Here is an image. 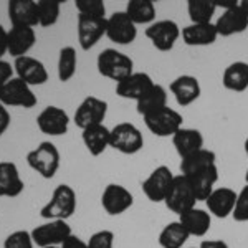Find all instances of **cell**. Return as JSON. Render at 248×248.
Segmentation results:
<instances>
[{
	"label": "cell",
	"instance_id": "6da1fadb",
	"mask_svg": "<svg viewBox=\"0 0 248 248\" xmlns=\"http://www.w3.org/2000/svg\"><path fill=\"white\" fill-rule=\"evenodd\" d=\"M98 73L119 83L134 73V62L116 48H106L96 58Z\"/></svg>",
	"mask_w": 248,
	"mask_h": 248
},
{
	"label": "cell",
	"instance_id": "7a4b0ae2",
	"mask_svg": "<svg viewBox=\"0 0 248 248\" xmlns=\"http://www.w3.org/2000/svg\"><path fill=\"white\" fill-rule=\"evenodd\" d=\"M77 212V192L68 184H60L55 187L50 201L40 210L45 220H68Z\"/></svg>",
	"mask_w": 248,
	"mask_h": 248
},
{
	"label": "cell",
	"instance_id": "3957f363",
	"mask_svg": "<svg viewBox=\"0 0 248 248\" xmlns=\"http://www.w3.org/2000/svg\"><path fill=\"white\" fill-rule=\"evenodd\" d=\"M27 164L43 179H53L60 169V151L53 142L43 141L27 154Z\"/></svg>",
	"mask_w": 248,
	"mask_h": 248
},
{
	"label": "cell",
	"instance_id": "277c9868",
	"mask_svg": "<svg viewBox=\"0 0 248 248\" xmlns=\"http://www.w3.org/2000/svg\"><path fill=\"white\" fill-rule=\"evenodd\" d=\"M142 118L147 129L157 138H169V136L172 138L179 129H182L184 124L182 114L169 106L161 108L154 113L142 116Z\"/></svg>",
	"mask_w": 248,
	"mask_h": 248
},
{
	"label": "cell",
	"instance_id": "5b68a950",
	"mask_svg": "<svg viewBox=\"0 0 248 248\" xmlns=\"http://www.w3.org/2000/svg\"><path fill=\"white\" fill-rule=\"evenodd\" d=\"M109 147L126 155L138 154L144 147L142 133L131 123H119L111 129Z\"/></svg>",
	"mask_w": 248,
	"mask_h": 248
},
{
	"label": "cell",
	"instance_id": "8992f818",
	"mask_svg": "<svg viewBox=\"0 0 248 248\" xmlns=\"http://www.w3.org/2000/svg\"><path fill=\"white\" fill-rule=\"evenodd\" d=\"M197 202L199 201H197V197H195V192L192 189L189 179L182 174L175 175L174 181H172L170 189L167 192L166 201H164L167 209L170 212H174V214L181 215L184 212L194 209Z\"/></svg>",
	"mask_w": 248,
	"mask_h": 248
},
{
	"label": "cell",
	"instance_id": "52a82bcc",
	"mask_svg": "<svg viewBox=\"0 0 248 248\" xmlns=\"http://www.w3.org/2000/svg\"><path fill=\"white\" fill-rule=\"evenodd\" d=\"M0 103L5 108L17 106V108H25V109H31V108L37 106L38 99L37 94L31 90V86H29L20 78L14 77L0 88Z\"/></svg>",
	"mask_w": 248,
	"mask_h": 248
},
{
	"label": "cell",
	"instance_id": "ba28073f",
	"mask_svg": "<svg viewBox=\"0 0 248 248\" xmlns=\"http://www.w3.org/2000/svg\"><path fill=\"white\" fill-rule=\"evenodd\" d=\"M71 235V227L66 220H46L31 230V238L38 248L60 247Z\"/></svg>",
	"mask_w": 248,
	"mask_h": 248
},
{
	"label": "cell",
	"instance_id": "9c48e42d",
	"mask_svg": "<svg viewBox=\"0 0 248 248\" xmlns=\"http://www.w3.org/2000/svg\"><path fill=\"white\" fill-rule=\"evenodd\" d=\"M182 30L174 20H157L146 29V37L159 51H170L181 38Z\"/></svg>",
	"mask_w": 248,
	"mask_h": 248
},
{
	"label": "cell",
	"instance_id": "30bf717a",
	"mask_svg": "<svg viewBox=\"0 0 248 248\" xmlns=\"http://www.w3.org/2000/svg\"><path fill=\"white\" fill-rule=\"evenodd\" d=\"M108 114V103L96 96H86L75 111L73 121L79 129H86L90 126L103 124Z\"/></svg>",
	"mask_w": 248,
	"mask_h": 248
},
{
	"label": "cell",
	"instance_id": "8fae6325",
	"mask_svg": "<svg viewBox=\"0 0 248 248\" xmlns=\"http://www.w3.org/2000/svg\"><path fill=\"white\" fill-rule=\"evenodd\" d=\"M136 27L126 12H114L106 20V37L116 45H131L138 37Z\"/></svg>",
	"mask_w": 248,
	"mask_h": 248
},
{
	"label": "cell",
	"instance_id": "7c38bea8",
	"mask_svg": "<svg viewBox=\"0 0 248 248\" xmlns=\"http://www.w3.org/2000/svg\"><path fill=\"white\" fill-rule=\"evenodd\" d=\"M175 175L172 174V170L167 166H159L151 172V175L142 182V192L151 202L159 203L164 202L167 197L172 181Z\"/></svg>",
	"mask_w": 248,
	"mask_h": 248
},
{
	"label": "cell",
	"instance_id": "4fadbf2b",
	"mask_svg": "<svg viewBox=\"0 0 248 248\" xmlns=\"http://www.w3.org/2000/svg\"><path fill=\"white\" fill-rule=\"evenodd\" d=\"M106 18L91 17V15H78V43L83 51L91 50L96 43L106 35Z\"/></svg>",
	"mask_w": 248,
	"mask_h": 248
},
{
	"label": "cell",
	"instance_id": "5bb4252c",
	"mask_svg": "<svg viewBox=\"0 0 248 248\" xmlns=\"http://www.w3.org/2000/svg\"><path fill=\"white\" fill-rule=\"evenodd\" d=\"M134 203V195L124 186L119 184H109L103 190L101 195V205L108 215H121L126 210H129Z\"/></svg>",
	"mask_w": 248,
	"mask_h": 248
},
{
	"label": "cell",
	"instance_id": "9a60e30c",
	"mask_svg": "<svg viewBox=\"0 0 248 248\" xmlns=\"http://www.w3.org/2000/svg\"><path fill=\"white\" fill-rule=\"evenodd\" d=\"M37 126L43 134L65 136L70 129V116L63 108L46 106L37 116Z\"/></svg>",
	"mask_w": 248,
	"mask_h": 248
},
{
	"label": "cell",
	"instance_id": "2e32d148",
	"mask_svg": "<svg viewBox=\"0 0 248 248\" xmlns=\"http://www.w3.org/2000/svg\"><path fill=\"white\" fill-rule=\"evenodd\" d=\"M14 70L17 73V78L25 81L29 86H42L48 81V71L45 65L40 60L29 57V55L15 58Z\"/></svg>",
	"mask_w": 248,
	"mask_h": 248
},
{
	"label": "cell",
	"instance_id": "e0dca14e",
	"mask_svg": "<svg viewBox=\"0 0 248 248\" xmlns=\"http://www.w3.org/2000/svg\"><path fill=\"white\" fill-rule=\"evenodd\" d=\"M215 29L218 37H232V35L243 33L248 29V17L242 10L240 3L222 12V15L215 22Z\"/></svg>",
	"mask_w": 248,
	"mask_h": 248
},
{
	"label": "cell",
	"instance_id": "ac0fdd59",
	"mask_svg": "<svg viewBox=\"0 0 248 248\" xmlns=\"http://www.w3.org/2000/svg\"><path fill=\"white\" fill-rule=\"evenodd\" d=\"M155 85L153 78L147 73H141V71H134L131 77L124 78L123 81L116 83V94L124 99H141L147 91Z\"/></svg>",
	"mask_w": 248,
	"mask_h": 248
},
{
	"label": "cell",
	"instance_id": "d6986e66",
	"mask_svg": "<svg viewBox=\"0 0 248 248\" xmlns=\"http://www.w3.org/2000/svg\"><path fill=\"white\" fill-rule=\"evenodd\" d=\"M237 194L230 187H217L214 192L207 197L205 205L210 215L217 218H227L233 214L235 203H237Z\"/></svg>",
	"mask_w": 248,
	"mask_h": 248
},
{
	"label": "cell",
	"instance_id": "ffe728a7",
	"mask_svg": "<svg viewBox=\"0 0 248 248\" xmlns=\"http://www.w3.org/2000/svg\"><path fill=\"white\" fill-rule=\"evenodd\" d=\"M189 179L192 189L195 192V197L197 201H207V197L214 192L215 184L218 181V167L217 164H212V166H205L202 169L192 172V174L186 175Z\"/></svg>",
	"mask_w": 248,
	"mask_h": 248
},
{
	"label": "cell",
	"instance_id": "44dd1931",
	"mask_svg": "<svg viewBox=\"0 0 248 248\" xmlns=\"http://www.w3.org/2000/svg\"><path fill=\"white\" fill-rule=\"evenodd\" d=\"M169 88H170V93L174 94L175 101H177V105L182 108L197 101L202 93L201 83H199V79L195 77H192V75H181V77H177L170 83Z\"/></svg>",
	"mask_w": 248,
	"mask_h": 248
},
{
	"label": "cell",
	"instance_id": "7402d4cb",
	"mask_svg": "<svg viewBox=\"0 0 248 248\" xmlns=\"http://www.w3.org/2000/svg\"><path fill=\"white\" fill-rule=\"evenodd\" d=\"M9 18L12 25L31 27V29L40 25L37 2L35 0H10Z\"/></svg>",
	"mask_w": 248,
	"mask_h": 248
},
{
	"label": "cell",
	"instance_id": "603a6c76",
	"mask_svg": "<svg viewBox=\"0 0 248 248\" xmlns=\"http://www.w3.org/2000/svg\"><path fill=\"white\" fill-rule=\"evenodd\" d=\"M37 43V33L31 27H20L12 25L9 30V53L10 57L20 58L27 53Z\"/></svg>",
	"mask_w": 248,
	"mask_h": 248
},
{
	"label": "cell",
	"instance_id": "cb8c5ba5",
	"mask_svg": "<svg viewBox=\"0 0 248 248\" xmlns=\"http://www.w3.org/2000/svg\"><path fill=\"white\" fill-rule=\"evenodd\" d=\"M25 189V182L20 177L18 167L15 162H0V197H18Z\"/></svg>",
	"mask_w": 248,
	"mask_h": 248
},
{
	"label": "cell",
	"instance_id": "d4e9b609",
	"mask_svg": "<svg viewBox=\"0 0 248 248\" xmlns=\"http://www.w3.org/2000/svg\"><path fill=\"white\" fill-rule=\"evenodd\" d=\"M181 37L189 46H207L218 38L215 23H190L184 27Z\"/></svg>",
	"mask_w": 248,
	"mask_h": 248
},
{
	"label": "cell",
	"instance_id": "484cf974",
	"mask_svg": "<svg viewBox=\"0 0 248 248\" xmlns=\"http://www.w3.org/2000/svg\"><path fill=\"white\" fill-rule=\"evenodd\" d=\"M172 144L175 147V153L181 159H186L197 151L203 149V136L201 131L192 127H182L172 136Z\"/></svg>",
	"mask_w": 248,
	"mask_h": 248
},
{
	"label": "cell",
	"instance_id": "4316f807",
	"mask_svg": "<svg viewBox=\"0 0 248 248\" xmlns=\"http://www.w3.org/2000/svg\"><path fill=\"white\" fill-rule=\"evenodd\" d=\"M179 222L184 225V229L189 232L190 237H203L210 230L212 215L209 214V210L194 207V209L179 215Z\"/></svg>",
	"mask_w": 248,
	"mask_h": 248
},
{
	"label": "cell",
	"instance_id": "83f0119b",
	"mask_svg": "<svg viewBox=\"0 0 248 248\" xmlns=\"http://www.w3.org/2000/svg\"><path fill=\"white\" fill-rule=\"evenodd\" d=\"M109 138L111 129H108L105 124H96V126L86 127V129H83L81 134L83 144H85L88 153L94 155V157L101 155L109 147Z\"/></svg>",
	"mask_w": 248,
	"mask_h": 248
},
{
	"label": "cell",
	"instance_id": "f1b7e54d",
	"mask_svg": "<svg viewBox=\"0 0 248 248\" xmlns=\"http://www.w3.org/2000/svg\"><path fill=\"white\" fill-rule=\"evenodd\" d=\"M222 85L225 90L242 93L248 88V63L233 62L225 68L222 75Z\"/></svg>",
	"mask_w": 248,
	"mask_h": 248
},
{
	"label": "cell",
	"instance_id": "f546056e",
	"mask_svg": "<svg viewBox=\"0 0 248 248\" xmlns=\"http://www.w3.org/2000/svg\"><path fill=\"white\" fill-rule=\"evenodd\" d=\"M166 106H167V91L162 85H157V83L141 99L136 101V109H138V113L141 116L154 113V111Z\"/></svg>",
	"mask_w": 248,
	"mask_h": 248
},
{
	"label": "cell",
	"instance_id": "4dcf8cb0",
	"mask_svg": "<svg viewBox=\"0 0 248 248\" xmlns=\"http://www.w3.org/2000/svg\"><path fill=\"white\" fill-rule=\"evenodd\" d=\"M124 12L134 25H151L155 20V5L153 0H131Z\"/></svg>",
	"mask_w": 248,
	"mask_h": 248
},
{
	"label": "cell",
	"instance_id": "1f68e13d",
	"mask_svg": "<svg viewBox=\"0 0 248 248\" xmlns=\"http://www.w3.org/2000/svg\"><path fill=\"white\" fill-rule=\"evenodd\" d=\"M189 232L184 229L179 220L167 223L159 233V245L162 248H184L189 240Z\"/></svg>",
	"mask_w": 248,
	"mask_h": 248
},
{
	"label": "cell",
	"instance_id": "d6a6232c",
	"mask_svg": "<svg viewBox=\"0 0 248 248\" xmlns=\"http://www.w3.org/2000/svg\"><path fill=\"white\" fill-rule=\"evenodd\" d=\"M217 10V3L214 0H189L187 14L192 23H212V18Z\"/></svg>",
	"mask_w": 248,
	"mask_h": 248
},
{
	"label": "cell",
	"instance_id": "836d02e7",
	"mask_svg": "<svg viewBox=\"0 0 248 248\" xmlns=\"http://www.w3.org/2000/svg\"><path fill=\"white\" fill-rule=\"evenodd\" d=\"M212 164H217V154L210 149H201L197 153H194L189 157L182 159L181 162V172L182 175H189L192 172L202 169L205 166H212Z\"/></svg>",
	"mask_w": 248,
	"mask_h": 248
},
{
	"label": "cell",
	"instance_id": "e575fe53",
	"mask_svg": "<svg viewBox=\"0 0 248 248\" xmlns=\"http://www.w3.org/2000/svg\"><path fill=\"white\" fill-rule=\"evenodd\" d=\"M78 57L73 46H63L58 53V79L62 83L70 81L77 73Z\"/></svg>",
	"mask_w": 248,
	"mask_h": 248
},
{
	"label": "cell",
	"instance_id": "d590c367",
	"mask_svg": "<svg viewBox=\"0 0 248 248\" xmlns=\"http://www.w3.org/2000/svg\"><path fill=\"white\" fill-rule=\"evenodd\" d=\"M38 22L40 27H51L58 22L62 2L60 0H38Z\"/></svg>",
	"mask_w": 248,
	"mask_h": 248
},
{
	"label": "cell",
	"instance_id": "8d00e7d4",
	"mask_svg": "<svg viewBox=\"0 0 248 248\" xmlns=\"http://www.w3.org/2000/svg\"><path fill=\"white\" fill-rule=\"evenodd\" d=\"M75 7H77L79 15L106 18V5L103 0H77Z\"/></svg>",
	"mask_w": 248,
	"mask_h": 248
},
{
	"label": "cell",
	"instance_id": "74e56055",
	"mask_svg": "<svg viewBox=\"0 0 248 248\" xmlns=\"http://www.w3.org/2000/svg\"><path fill=\"white\" fill-rule=\"evenodd\" d=\"M33 238L29 230H15L3 240V248H33Z\"/></svg>",
	"mask_w": 248,
	"mask_h": 248
},
{
	"label": "cell",
	"instance_id": "f35d334b",
	"mask_svg": "<svg viewBox=\"0 0 248 248\" xmlns=\"http://www.w3.org/2000/svg\"><path fill=\"white\" fill-rule=\"evenodd\" d=\"M235 222H248V186L243 187L237 194V203H235L233 214H232Z\"/></svg>",
	"mask_w": 248,
	"mask_h": 248
},
{
	"label": "cell",
	"instance_id": "ab89813d",
	"mask_svg": "<svg viewBox=\"0 0 248 248\" xmlns=\"http://www.w3.org/2000/svg\"><path fill=\"white\" fill-rule=\"evenodd\" d=\"M86 243L88 248H114V233L111 230L94 232Z\"/></svg>",
	"mask_w": 248,
	"mask_h": 248
},
{
	"label": "cell",
	"instance_id": "60d3db41",
	"mask_svg": "<svg viewBox=\"0 0 248 248\" xmlns=\"http://www.w3.org/2000/svg\"><path fill=\"white\" fill-rule=\"evenodd\" d=\"M14 66L10 65L5 60H0V88L5 85L9 79L14 78Z\"/></svg>",
	"mask_w": 248,
	"mask_h": 248
},
{
	"label": "cell",
	"instance_id": "b9f144b4",
	"mask_svg": "<svg viewBox=\"0 0 248 248\" xmlns=\"http://www.w3.org/2000/svg\"><path fill=\"white\" fill-rule=\"evenodd\" d=\"M10 123H12V118H10L9 109L0 103V138L7 133V129L10 127Z\"/></svg>",
	"mask_w": 248,
	"mask_h": 248
},
{
	"label": "cell",
	"instance_id": "7bdbcfd3",
	"mask_svg": "<svg viewBox=\"0 0 248 248\" xmlns=\"http://www.w3.org/2000/svg\"><path fill=\"white\" fill-rule=\"evenodd\" d=\"M60 248H88V243L85 240H81L79 237H77V235L71 233L70 237L60 245Z\"/></svg>",
	"mask_w": 248,
	"mask_h": 248
},
{
	"label": "cell",
	"instance_id": "ee69618b",
	"mask_svg": "<svg viewBox=\"0 0 248 248\" xmlns=\"http://www.w3.org/2000/svg\"><path fill=\"white\" fill-rule=\"evenodd\" d=\"M5 53H9V30L0 25V60H3Z\"/></svg>",
	"mask_w": 248,
	"mask_h": 248
},
{
	"label": "cell",
	"instance_id": "f6af8a7d",
	"mask_svg": "<svg viewBox=\"0 0 248 248\" xmlns=\"http://www.w3.org/2000/svg\"><path fill=\"white\" fill-rule=\"evenodd\" d=\"M199 248H230V247L223 240H203Z\"/></svg>",
	"mask_w": 248,
	"mask_h": 248
},
{
	"label": "cell",
	"instance_id": "bcb514c9",
	"mask_svg": "<svg viewBox=\"0 0 248 248\" xmlns=\"http://www.w3.org/2000/svg\"><path fill=\"white\" fill-rule=\"evenodd\" d=\"M240 7H242V10L245 12V15L248 17V0H242V2H240Z\"/></svg>",
	"mask_w": 248,
	"mask_h": 248
},
{
	"label": "cell",
	"instance_id": "7dc6e473",
	"mask_svg": "<svg viewBox=\"0 0 248 248\" xmlns=\"http://www.w3.org/2000/svg\"><path fill=\"white\" fill-rule=\"evenodd\" d=\"M245 153L248 155V138H247V141H245Z\"/></svg>",
	"mask_w": 248,
	"mask_h": 248
},
{
	"label": "cell",
	"instance_id": "c3c4849f",
	"mask_svg": "<svg viewBox=\"0 0 248 248\" xmlns=\"http://www.w3.org/2000/svg\"><path fill=\"white\" fill-rule=\"evenodd\" d=\"M245 182H247V186H248V169H247V174H245Z\"/></svg>",
	"mask_w": 248,
	"mask_h": 248
},
{
	"label": "cell",
	"instance_id": "681fc988",
	"mask_svg": "<svg viewBox=\"0 0 248 248\" xmlns=\"http://www.w3.org/2000/svg\"><path fill=\"white\" fill-rule=\"evenodd\" d=\"M45 248H60V247H45Z\"/></svg>",
	"mask_w": 248,
	"mask_h": 248
}]
</instances>
